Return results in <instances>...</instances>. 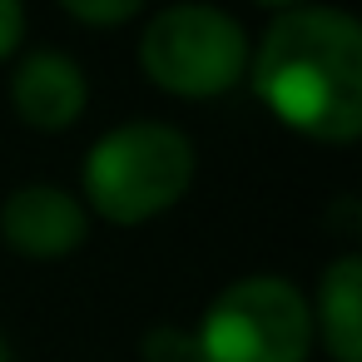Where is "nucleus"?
<instances>
[{"mask_svg":"<svg viewBox=\"0 0 362 362\" xmlns=\"http://www.w3.org/2000/svg\"><path fill=\"white\" fill-rule=\"evenodd\" d=\"M11 105L30 129H70L90 105V80L70 55L35 50L11 75Z\"/></svg>","mask_w":362,"mask_h":362,"instance_id":"423d86ee","label":"nucleus"},{"mask_svg":"<svg viewBox=\"0 0 362 362\" xmlns=\"http://www.w3.org/2000/svg\"><path fill=\"white\" fill-rule=\"evenodd\" d=\"M65 16L80 25H124L139 16V0H65Z\"/></svg>","mask_w":362,"mask_h":362,"instance_id":"6e6552de","label":"nucleus"},{"mask_svg":"<svg viewBox=\"0 0 362 362\" xmlns=\"http://www.w3.org/2000/svg\"><path fill=\"white\" fill-rule=\"evenodd\" d=\"M0 362H11V342H6V332H0Z\"/></svg>","mask_w":362,"mask_h":362,"instance_id":"9b49d317","label":"nucleus"},{"mask_svg":"<svg viewBox=\"0 0 362 362\" xmlns=\"http://www.w3.org/2000/svg\"><path fill=\"white\" fill-rule=\"evenodd\" d=\"M90 238V209L60 184H21L0 204V243L25 258H65Z\"/></svg>","mask_w":362,"mask_h":362,"instance_id":"39448f33","label":"nucleus"},{"mask_svg":"<svg viewBox=\"0 0 362 362\" xmlns=\"http://www.w3.org/2000/svg\"><path fill=\"white\" fill-rule=\"evenodd\" d=\"M144 357L149 362H189V337L164 327V332H149L144 337Z\"/></svg>","mask_w":362,"mask_h":362,"instance_id":"1a4fd4ad","label":"nucleus"},{"mask_svg":"<svg viewBox=\"0 0 362 362\" xmlns=\"http://www.w3.org/2000/svg\"><path fill=\"white\" fill-rule=\"evenodd\" d=\"M85 204L110 223H149L194 184V139L164 119H129L85 154Z\"/></svg>","mask_w":362,"mask_h":362,"instance_id":"f03ea898","label":"nucleus"},{"mask_svg":"<svg viewBox=\"0 0 362 362\" xmlns=\"http://www.w3.org/2000/svg\"><path fill=\"white\" fill-rule=\"evenodd\" d=\"M248 30L204 0H184V6H164L149 16L139 35V65L144 75L179 100H214L228 95L248 75Z\"/></svg>","mask_w":362,"mask_h":362,"instance_id":"20e7f679","label":"nucleus"},{"mask_svg":"<svg viewBox=\"0 0 362 362\" xmlns=\"http://www.w3.org/2000/svg\"><path fill=\"white\" fill-rule=\"evenodd\" d=\"M21 40H25V11L16 0H0V60H6Z\"/></svg>","mask_w":362,"mask_h":362,"instance_id":"9d476101","label":"nucleus"},{"mask_svg":"<svg viewBox=\"0 0 362 362\" xmlns=\"http://www.w3.org/2000/svg\"><path fill=\"white\" fill-rule=\"evenodd\" d=\"M313 313L278 273L233 278L189 332V362H308Z\"/></svg>","mask_w":362,"mask_h":362,"instance_id":"7ed1b4c3","label":"nucleus"},{"mask_svg":"<svg viewBox=\"0 0 362 362\" xmlns=\"http://www.w3.org/2000/svg\"><path fill=\"white\" fill-rule=\"evenodd\" d=\"M313 313V337H322L332 362H362V258L342 253L322 268L317 303Z\"/></svg>","mask_w":362,"mask_h":362,"instance_id":"0eeeda50","label":"nucleus"},{"mask_svg":"<svg viewBox=\"0 0 362 362\" xmlns=\"http://www.w3.org/2000/svg\"><path fill=\"white\" fill-rule=\"evenodd\" d=\"M268 115L317 144L362 134V25L337 6H288L248 50Z\"/></svg>","mask_w":362,"mask_h":362,"instance_id":"f257e3e1","label":"nucleus"}]
</instances>
